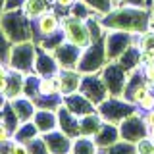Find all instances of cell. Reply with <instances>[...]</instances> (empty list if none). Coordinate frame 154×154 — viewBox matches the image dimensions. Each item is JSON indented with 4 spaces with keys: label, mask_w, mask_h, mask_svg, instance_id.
Masks as SVG:
<instances>
[{
    "label": "cell",
    "mask_w": 154,
    "mask_h": 154,
    "mask_svg": "<svg viewBox=\"0 0 154 154\" xmlns=\"http://www.w3.org/2000/svg\"><path fill=\"white\" fill-rule=\"evenodd\" d=\"M38 94H62L56 75L41 77V81H38Z\"/></svg>",
    "instance_id": "obj_31"
},
{
    "label": "cell",
    "mask_w": 154,
    "mask_h": 154,
    "mask_svg": "<svg viewBox=\"0 0 154 154\" xmlns=\"http://www.w3.org/2000/svg\"><path fill=\"white\" fill-rule=\"evenodd\" d=\"M81 48L71 45V42L64 41L60 46L56 48L52 54L56 56L58 64H60L62 69H77V66H79V58H81Z\"/></svg>",
    "instance_id": "obj_14"
},
{
    "label": "cell",
    "mask_w": 154,
    "mask_h": 154,
    "mask_svg": "<svg viewBox=\"0 0 154 154\" xmlns=\"http://www.w3.org/2000/svg\"><path fill=\"white\" fill-rule=\"evenodd\" d=\"M58 85H60V93L64 94H71L77 93L81 87V81H83V73L79 69H60L56 73Z\"/></svg>",
    "instance_id": "obj_17"
},
{
    "label": "cell",
    "mask_w": 154,
    "mask_h": 154,
    "mask_svg": "<svg viewBox=\"0 0 154 154\" xmlns=\"http://www.w3.org/2000/svg\"><path fill=\"white\" fill-rule=\"evenodd\" d=\"M137 108H139V112H143V114H146V112H150V110H154V91H150V93L144 96L141 102L137 104Z\"/></svg>",
    "instance_id": "obj_38"
},
{
    "label": "cell",
    "mask_w": 154,
    "mask_h": 154,
    "mask_svg": "<svg viewBox=\"0 0 154 154\" xmlns=\"http://www.w3.org/2000/svg\"><path fill=\"white\" fill-rule=\"evenodd\" d=\"M148 10H150V17H152V25H154V2L150 4V8H148Z\"/></svg>",
    "instance_id": "obj_46"
},
{
    "label": "cell",
    "mask_w": 154,
    "mask_h": 154,
    "mask_svg": "<svg viewBox=\"0 0 154 154\" xmlns=\"http://www.w3.org/2000/svg\"><path fill=\"white\" fill-rule=\"evenodd\" d=\"M106 154H137L135 150V143H129V141H118L116 144H112L110 148L104 150Z\"/></svg>",
    "instance_id": "obj_34"
},
{
    "label": "cell",
    "mask_w": 154,
    "mask_h": 154,
    "mask_svg": "<svg viewBox=\"0 0 154 154\" xmlns=\"http://www.w3.org/2000/svg\"><path fill=\"white\" fill-rule=\"evenodd\" d=\"M119 6H135V8H148V0H119Z\"/></svg>",
    "instance_id": "obj_42"
},
{
    "label": "cell",
    "mask_w": 154,
    "mask_h": 154,
    "mask_svg": "<svg viewBox=\"0 0 154 154\" xmlns=\"http://www.w3.org/2000/svg\"><path fill=\"white\" fill-rule=\"evenodd\" d=\"M38 81H41V77H38L35 71H31V73H25V83H23V94L35 100V96L38 94Z\"/></svg>",
    "instance_id": "obj_32"
},
{
    "label": "cell",
    "mask_w": 154,
    "mask_h": 154,
    "mask_svg": "<svg viewBox=\"0 0 154 154\" xmlns=\"http://www.w3.org/2000/svg\"><path fill=\"white\" fill-rule=\"evenodd\" d=\"M79 91L94 106L102 104L104 100L110 96V91H108V87H106V83H104V79H102L100 73H87V75H83V81H81Z\"/></svg>",
    "instance_id": "obj_9"
},
{
    "label": "cell",
    "mask_w": 154,
    "mask_h": 154,
    "mask_svg": "<svg viewBox=\"0 0 154 154\" xmlns=\"http://www.w3.org/2000/svg\"><path fill=\"white\" fill-rule=\"evenodd\" d=\"M152 2H154V0H148V8H150V4H152Z\"/></svg>",
    "instance_id": "obj_49"
},
{
    "label": "cell",
    "mask_w": 154,
    "mask_h": 154,
    "mask_svg": "<svg viewBox=\"0 0 154 154\" xmlns=\"http://www.w3.org/2000/svg\"><path fill=\"white\" fill-rule=\"evenodd\" d=\"M0 27L12 42H23V41H33V21L29 19L23 10H6L2 12Z\"/></svg>",
    "instance_id": "obj_2"
},
{
    "label": "cell",
    "mask_w": 154,
    "mask_h": 154,
    "mask_svg": "<svg viewBox=\"0 0 154 154\" xmlns=\"http://www.w3.org/2000/svg\"><path fill=\"white\" fill-rule=\"evenodd\" d=\"M102 25L116 31H125L131 35H141L148 27H152V17L148 8H135V6H118L112 12L100 17Z\"/></svg>",
    "instance_id": "obj_1"
},
{
    "label": "cell",
    "mask_w": 154,
    "mask_h": 154,
    "mask_svg": "<svg viewBox=\"0 0 154 154\" xmlns=\"http://www.w3.org/2000/svg\"><path fill=\"white\" fill-rule=\"evenodd\" d=\"M75 2L77 0H54V8L58 12H60V10L62 12H69V10L75 6Z\"/></svg>",
    "instance_id": "obj_41"
},
{
    "label": "cell",
    "mask_w": 154,
    "mask_h": 154,
    "mask_svg": "<svg viewBox=\"0 0 154 154\" xmlns=\"http://www.w3.org/2000/svg\"><path fill=\"white\" fill-rule=\"evenodd\" d=\"M62 31V16L58 14L56 8L48 10L42 16H38L33 21V41L38 37H46V35H54V33Z\"/></svg>",
    "instance_id": "obj_11"
},
{
    "label": "cell",
    "mask_w": 154,
    "mask_h": 154,
    "mask_svg": "<svg viewBox=\"0 0 154 154\" xmlns=\"http://www.w3.org/2000/svg\"><path fill=\"white\" fill-rule=\"evenodd\" d=\"M58 129H62L71 139H77L79 137V118L73 116L67 108L60 106L58 108Z\"/></svg>",
    "instance_id": "obj_21"
},
{
    "label": "cell",
    "mask_w": 154,
    "mask_h": 154,
    "mask_svg": "<svg viewBox=\"0 0 154 154\" xmlns=\"http://www.w3.org/2000/svg\"><path fill=\"white\" fill-rule=\"evenodd\" d=\"M104 125V119L98 112L87 114L83 118H79V137H91L94 139V135L100 131V127Z\"/></svg>",
    "instance_id": "obj_22"
},
{
    "label": "cell",
    "mask_w": 154,
    "mask_h": 154,
    "mask_svg": "<svg viewBox=\"0 0 154 154\" xmlns=\"http://www.w3.org/2000/svg\"><path fill=\"white\" fill-rule=\"evenodd\" d=\"M33 123L37 125L38 133L46 135L50 131L58 129V110H42L37 108L35 116H33Z\"/></svg>",
    "instance_id": "obj_19"
},
{
    "label": "cell",
    "mask_w": 154,
    "mask_h": 154,
    "mask_svg": "<svg viewBox=\"0 0 154 154\" xmlns=\"http://www.w3.org/2000/svg\"><path fill=\"white\" fill-rule=\"evenodd\" d=\"M108 64V56H106V46H104V38L91 42L87 48H83L79 58V66L77 69L83 75L87 73H100Z\"/></svg>",
    "instance_id": "obj_5"
},
{
    "label": "cell",
    "mask_w": 154,
    "mask_h": 154,
    "mask_svg": "<svg viewBox=\"0 0 154 154\" xmlns=\"http://www.w3.org/2000/svg\"><path fill=\"white\" fill-rule=\"evenodd\" d=\"M144 119H146L148 127H154V110H150V112L144 114Z\"/></svg>",
    "instance_id": "obj_45"
},
{
    "label": "cell",
    "mask_w": 154,
    "mask_h": 154,
    "mask_svg": "<svg viewBox=\"0 0 154 154\" xmlns=\"http://www.w3.org/2000/svg\"><path fill=\"white\" fill-rule=\"evenodd\" d=\"M38 129H37V125L33 123V119L31 122H23V123H19V127L14 131V139L16 141H19V143H25V144H29L33 141V139H37L38 137Z\"/></svg>",
    "instance_id": "obj_26"
},
{
    "label": "cell",
    "mask_w": 154,
    "mask_h": 154,
    "mask_svg": "<svg viewBox=\"0 0 154 154\" xmlns=\"http://www.w3.org/2000/svg\"><path fill=\"white\" fill-rule=\"evenodd\" d=\"M118 64L123 67L127 73H133V71H139L141 69V50L137 46H129L127 50L123 52V56L118 60Z\"/></svg>",
    "instance_id": "obj_24"
},
{
    "label": "cell",
    "mask_w": 154,
    "mask_h": 154,
    "mask_svg": "<svg viewBox=\"0 0 154 154\" xmlns=\"http://www.w3.org/2000/svg\"><path fill=\"white\" fill-rule=\"evenodd\" d=\"M135 150L137 154H154V141L150 137H143L135 143Z\"/></svg>",
    "instance_id": "obj_37"
},
{
    "label": "cell",
    "mask_w": 154,
    "mask_h": 154,
    "mask_svg": "<svg viewBox=\"0 0 154 154\" xmlns=\"http://www.w3.org/2000/svg\"><path fill=\"white\" fill-rule=\"evenodd\" d=\"M60 69L62 67H60V64H58L56 56L52 54V52H46V50H41V48H38L37 60H35V69L33 71H35L38 77H52V75H56Z\"/></svg>",
    "instance_id": "obj_16"
},
{
    "label": "cell",
    "mask_w": 154,
    "mask_h": 154,
    "mask_svg": "<svg viewBox=\"0 0 154 154\" xmlns=\"http://www.w3.org/2000/svg\"><path fill=\"white\" fill-rule=\"evenodd\" d=\"M29 154H50L42 135H38L37 139H33V141L29 143Z\"/></svg>",
    "instance_id": "obj_36"
},
{
    "label": "cell",
    "mask_w": 154,
    "mask_h": 154,
    "mask_svg": "<svg viewBox=\"0 0 154 154\" xmlns=\"http://www.w3.org/2000/svg\"><path fill=\"white\" fill-rule=\"evenodd\" d=\"M100 148L91 137H77L73 139V146H71V154H98Z\"/></svg>",
    "instance_id": "obj_27"
},
{
    "label": "cell",
    "mask_w": 154,
    "mask_h": 154,
    "mask_svg": "<svg viewBox=\"0 0 154 154\" xmlns=\"http://www.w3.org/2000/svg\"><path fill=\"white\" fill-rule=\"evenodd\" d=\"M64 41H66V38H64V33H62V31L54 33V35H46V37H38V38H35L37 46L41 48V50H46V52H54Z\"/></svg>",
    "instance_id": "obj_28"
},
{
    "label": "cell",
    "mask_w": 154,
    "mask_h": 154,
    "mask_svg": "<svg viewBox=\"0 0 154 154\" xmlns=\"http://www.w3.org/2000/svg\"><path fill=\"white\" fill-rule=\"evenodd\" d=\"M133 45H135V35H131V33L108 29L104 35V46H106L108 62H118L123 56V52Z\"/></svg>",
    "instance_id": "obj_7"
},
{
    "label": "cell",
    "mask_w": 154,
    "mask_h": 154,
    "mask_svg": "<svg viewBox=\"0 0 154 154\" xmlns=\"http://www.w3.org/2000/svg\"><path fill=\"white\" fill-rule=\"evenodd\" d=\"M8 102L12 104L14 112H16V116L19 118V122H21V123L23 122H31L33 116H35V112H37L35 100L29 98V96H25V94L17 96V98H14V100H8Z\"/></svg>",
    "instance_id": "obj_20"
},
{
    "label": "cell",
    "mask_w": 154,
    "mask_h": 154,
    "mask_svg": "<svg viewBox=\"0 0 154 154\" xmlns=\"http://www.w3.org/2000/svg\"><path fill=\"white\" fill-rule=\"evenodd\" d=\"M12 154H29V144L19 143V141L14 139V150H12Z\"/></svg>",
    "instance_id": "obj_44"
},
{
    "label": "cell",
    "mask_w": 154,
    "mask_h": 154,
    "mask_svg": "<svg viewBox=\"0 0 154 154\" xmlns=\"http://www.w3.org/2000/svg\"><path fill=\"white\" fill-rule=\"evenodd\" d=\"M135 46H137L139 50L154 48V25L148 27L146 31H143L141 35H135Z\"/></svg>",
    "instance_id": "obj_33"
},
{
    "label": "cell",
    "mask_w": 154,
    "mask_h": 154,
    "mask_svg": "<svg viewBox=\"0 0 154 154\" xmlns=\"http://www.w3.org/2000/svg\"><path fill=\"white\" fill-rule=\"evenodd\" d=\"M54 8V0H23V14L31 19V21H35L38 16H42L45 12Z\"/></svg>",
    "instance_id": "obj_23"
},
{
    "label": "cell",
    "mask_w": 154,
    "mask_h": 154,
    "mask_svg": "<svg viewBox=\"0 0 154 154\" xmlns=\"http://www.w3.org/2000/svg\"><path fill=\"white\" fill-rule=\"evenodd\" d=\"M150 91H152L150 85L144 81L141 71H133V73H129V77H127V85H125V91H123V98L137 106L144 96L150 93Z\"/></svg>",
    "instance_id": "obj_12"
},
{
    "label": "cell",
    "mask_w": 154,
    "mask_h": 154,
    "mask_svg": "<svg viewBox=\"0 0 154 154\" xmlns=\"http://www.w3.org/2000/svg\"><path fill=\"white\" fill-rule=\"evenodd\" d=\"M98 154H106V152H104V150H100V152H98Z\"/></svg>",
    "instance_id": "obj_50"
},
{
    "label": "cell",
    "mask_w": 154,
    "mask_h": 154,
    "mask_svg": "<svg viewBox=\"0 0 154 154\" xmlns=\"http://www.w3.org/2000/svg\"><path fill=\"white\" fill-rule=\"evenodd\" d=\"M46 141V146L50 154H71V146H73V139L66 135L62 129H54V131L42 135Z\"/></svg>",
    "instance_id": "obj_15"
},
{
    "label": "cell",
    "mask_w": 154,
    "mask_h": 154,
    "mask_svg": "<svg viewBox=\"0 0 154 154\" xmlns=\"http://www.w3.org/2000/svg\"><path fill=\"white\" fill-rule=\"evenodd\" d=\"M37 52H38V46H37L35 41L14 42L6 64L10 66V69L21 71V73H31V71L35 69Z\"/></svg>",
    "instance_id": "obj_3"
},
{
    "label": "cell",
    "mask_w": 154,
    "mask_h": 154,
    "mask_svg": "<svg viewBox=\"0 0 154 154\" xmlns=\"http://www.w3.org/2000/svg\"><path fill=\"white\" fill-rule=\"evenodd\" d=\"M148 131H150V127H148L143 112H137V114L129 116L127 119H123V122L119 123L122 139L123 141H129V143H137L139 139L148 137Z\"/></svg>",
    "instance_id": "obj_10"
},
{
    "label": "cell",
    "mask_w": 154,
    "mask_h": 154,
    "mask_svg": "<svg viewBox=\"0 0 154 154\" xmlns=\"http://www.w3.org/2000/svg\"><path fill=\"white\" fill-rule=\"evenodd\" d=\"M139 71H141V75L144 77V81L150 85V89L154 91V64H143Z\"/></svg>",
    "instance_id": "obj_39"
},
{
    "label": "cell",
    "mask_w": 154,
    "mask_h": 154,
    "mask_svg": "<svg viewBox=\"0 0 154 154\" xmlns=\"http://www.w3.org/2000/svg\"><path fill=\"white\" fill-rule=\"evenodd\" d=\"M0 110H2V106H0Z\"/></svg>",
    "instance_id": "obj_51"
},
{
    "label": "cell",
    "mask_w": 154,
    "mask_h": 154,
    "mask_svg": "<svg viewBox=\"0 0 154 154\" xmlns=\"http://www.w3.org/2000/svg\"><path fill=\"white\" fill-rule=\"evenodd\" d=\"M118 141H122V133H119V125L118 123H110L104 122V125L100 127V131L94 135V143L98 144L100 150H106Z\"/></svg>",
    "instance_id": "obj_18"
},
{
    "label": "cell",
    "mask_w": 154,
    "mask_h": 154,
    "mask_svg": "<svg viewBox=\"0 0 154 154\" xmlns=\"http://www.w3.org/2000/svg\"><path fill=\"white\" fill-rule=\"evenodd\" d=\"M96 112L102 116L104 122H110V123H122L123 119H127L129 116L137 114L139 108L135 106L133 102L125 100L123 96H108L102 104L96 106Z\"/></svg>",
    "instance_id": "obj_4"
},
{
    "label": "cell",
    "mask_w": 154,
    "mask_h": 154,
    "mask_svg": "<svg viewBox=\"0 0 154 154\" xmlns=\"http://www.w3.org/2000/svg\"><path fill=\"white\" fill-rule=\"evenodd\" d=\"M62 33H64V38L67 42L79 46L81 50L93 42V37H91V29H89L87 19L73 17V16H69V14L62 16Z\"/></svg>",
    "instance_id": "obj_6"
},
{
    "label": "cell",
    "mask_w": 154,
    "mask_h": 154,
    "mask_svg": "<svg viewBox=\"0 0 154 154\" xmlns=\"http://www.w3.org/2000/svg\"><path fill=\"white\" fill-rule=\"evenodd\" d=\"M62 106L67 108L73 116H77V118H83V116H87V114L96 112V106L91 102L81 91L71 93V94H64V102H62Z\"/></svg>",
    "instance_id": "obj_13"
},
{
    "label": "cell",
    "mask_w": 154,
    "mask_h": 154,
    "mask_svg": "<svg viewBox=\"0 0 154 154\" xmlns=\"http://www.w3.org/2000/svg\"><path fill=\"white\" fill-rule=\"evenodd\" d=\"M12 45H14V42L8 38V35L4 33V29L0 27V62H8V56H10V50H12Z\"/></svg>",
    "instance_id": "obj_35"
},
{
    "label": "cell",
    "mask_w": 154,
    "mask_h": 154,
    "mask_svg": "<svg viewBox=\"0 0 154 154\" xmlns=\"http://www.w3.org/2000/svg\"><path fill=\"white\" fill-rule=\"evenodd\" d=\"M143 64H154V48L141 50V66Z\"/></svg>",
    "instance_id": "obj_43"
},
{
    "label": "cell",
    "mask_w": 154,
    "mask_h": 154,
    "mask_svg": "<svg viewBox=\"0 0 154 154\" xmlns=\"http://www.w3.org/2000/svg\"><path fill=\"white\" fill-rule=\"evenodd\" d=\"M23 83H25V73L12 69V71H10L8 89H6L4 98H6V100H14V98H17V96H21L23 94Z\"/></svg>",
    "instance_id": "obj_25"
},
{
    "label": "cell",
    "mask_w": 154,
    "mask_h": 154,
    "mask_svg": "<svg viewBox=\"0 0 154 154\" xmlns=\"http://www.w3.org/2000/svg\"><path fill=\"white\" fill-rule=\"evenodd\" d=\"M83 2H85L91 10H93V12L98 14L100 17H102L104 14L112 12L114 8L119 6V0H83Z\"/></svg>",
    "instance_id": "obj_30"
},
{
    "label": "cell",
    "mask_w": 154,
    "mask_h": 154,
    "mask_svg": "<svg viewBox=\"0 0 154 154\" xmlns=\"http://www.w3.org/2000/svg\"><path fill=\"white\" fill-rule=\"evenodd\" d=\"M2 12H4V10H2V8H0V19H2Z\"/></svg>",
    "instance_id": "obj_48"
},
{
    "label": "cell",
    "mask_w": 154,
    "mask_h": 154,
    "mask_svg": "<svg viewBox=\"0 0 154 154\" xmlns=\"http://www.w3.org/2000/svg\"><path fill=\"white\" fill-rule=\"evenodd\" d=\"M100 75H102L104 83H106V87H108V91H110V96H123L129 73L118 64V62H108L106 67L100 71Z\"/></svg>",
    "instance_id": "obj_8"
},
{
    "label": "cell",
    "mask_w": 154,
    "mask_h": 154,
    "mask_svg": "<svg viewBox=\"0 0 154 154\" xmlns=\"http://www.w3.org/2000/svg\"><path fill=\"white\" fill-rule=\"evenodd\" d=\"M148 137H150L152 141H154V127H150V131H148Z\"/></svg>",
    "instance_id": "obj_47"
},
{
    "label": "cell",
    "mask_w": 154,
    "mask_h": 154,
    "mask_svg": "<svg viewBox=\"0 0 154 154\" xmlns=\"http://www.w3.org/2000/svg\"><path fill=\"white\" fill-rule=\"evenodd\" d=\"M12 137H14L12 129H10L8 125H6V122H4V119L0 118V144H2V143H8Z\"/></svg>",
    "instance_id": "obj_40"
},
{
    "label": "cell",
    "mask_w": 154,
    "mask_h": 154,
    "mask_svg": "<svg viewBox=\"0 0 154 154\" xmlns=\"http://www.w3.org/2000/svg\"><path fill=\"white\" fill-rule=\"evenodd\" d=\"M64 102V96L62 94H37L35 96V104L37 108L42 110H58Z\"/></svg>",
    "instance_id": "obj_29"
}]
</instances>
